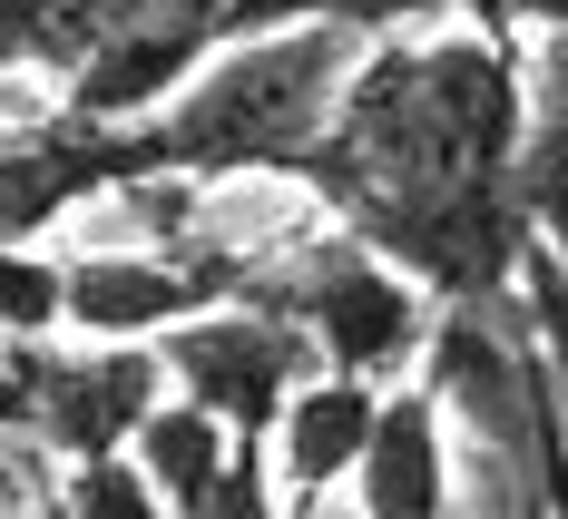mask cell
Masks as SVG:
<instances>
[{
	"label": "cell",
	"mask_w": 568,
	"mask_h": 519,
	"mask_svg": "<svg viewBox=\"0 0 568 519\" xmlns=\"http://www.w3.org/2000/svg\"><path fill=\"white\" fill-rule=\"evenodd\" d=\"M519 128H529V59L510 50V30H442V40L383 30L343 79L334 128L314 138L294 186L343 235L393 255L422 294L480 314L539 255V226L510 196Z\"/></svg>",
	"instance_id": "obj_1"
},
{
	"label": "cell",
	"mask_w": 568,
	"mask_h": 519,
	"mask_svg": "<svg viewBox=\"0 0 568 519\" xmlns=\"http://www.w3.org/2000/svg\"><path fill=\"white\" fill-rule=\"evenodd\" d=\"M383 30H353V20H294L265 40H235L216 50L168 109H148V167L158 176H294L314 157V138L334 128L343 79L363 69Z\"/></svg>",
	"instance_id": "obj_2"
},
{
	"label": "cell",
	"mask_w": 568,
	"mask_h": 519,
	"mask_svg": "<svg viewBox=\"0 0 568 519\" xmlns=\"http://www.w3.org/2000/svg\"><path fill=\"white\" fill-rule=\"evenodd\" d=\"M235 304L294 314L324 353V373H363V383H402L432 344V294L343 226H324L314 245H284V255H255Z\"/></svg>",
	"instance_id": "obj_3"
},
{
	"label": "cell",
	"mask_w": 568,
	"mask_h": 519,
	"mask_svg": "<svg viewBox=\"0 0 568 519\" xmlns=\"http://www.w3.org/2000/svg\"><path fill=\"white\" fill-rule=\"evenodd\" d=\"M158 353H168V393L206 403L235 441H275L284 403L324 373L314 334L294 314H265V304H216V314L158 334Z\"/></svg>",
	"instance_id": "obj_4"
},
{
	"label": "cell",
	"mask_w": 568,
	"mask_h": 519,
	"mask_svg": "<svg viewBox=\"0 0 568 519\" xmlns=\"http://www.w3.org/2000/svg\"><path fill=\"white\" fill-rule=\"evenodd\" d=\"M138 176H158L138 118L50 109L40 128H10L0 138V245H40L59 216H79L89 196H128Z\"/></svg>",
	"instance_id": "obj_5"
},
{
	"label": "cell",
	"mask_w": 568,
	"mask_h": 519,
	"mask_svg": "<svg viewBox=\"0 0 568 519\" xmlns=\"http://www.w3.org/2000/svg\"><path fill=\"white\" fill-rule=\"evenodd\" d=\"M255 255L226 245H148V255H69V334L79 344H158L176 324L245 294Z\"/></svg>",
	"instance_id": "obj_6"
},
{
	"label": "cell",
	"mask_w": 568,
	"mask_h": 519,
	"mask_svg": "<svg viewBox=\"0 0 568 519\" xmlns=\"http://www.w3.org/2000/svg\"><path fill=\"white\" fill-rule=\"evenodd\" d=\"M158 403H168V353L158 344H50L30 441L50 461H109L138 441V421Z\"/></svg>",
	"instance_id": "obj_7"
},
{
	"label": "cell",
	"mask_w": 568,
	"mask_h": 519,
	"mask_svg": "<svg viewBox=\"0 0 568 519\" xmlns=\"http://www.w3.org/2000/svg\"><path fill=\"white\" fill-rule=\"evenodd\" d=\"M383 393L393 383H363V373H314L275 421V490H284V519H304L334 480L363 470V441H373V421H383Z\"/></svg>",
	"instance_id": "obj_8"
},
{
	"label": "cell",
	"mask_w": 568,
	"mask_h": 519,
	"mask_svg": "<svg viewBox=\"0 0 568 519\" xmlns=\"http://www.w3.org/2000/svg\"><path fill=\"white\" fill-rule=\"evenodd\" d=\"M363 519H452V441H442V383H393L383 421L353 470Z\"/></svg>",
	"instance_id": "obj_9"
},
{
	"label": "cell",
	"mask_w": 568,
	"mask_h": 519,
	"mask_svg": "<svg viewBox=\"0 0 568 519\" xmlns=\"http://www.w3.org/2000/svg\"><path fill=\"white\" fill-rule=\"evenodd\" d=\"M510 196H519V216L539 226V245L568 255V30H539V59H529V128H519V157H510Z\"/></svg>",
	"instance_id": "obj_10"
},
{
	"label": "cell",
	"mask_w": 568,
	"mask_h": 519,
	"mask_svg": "<svg viewBox=\"0 0 568 519\" xmlns=\"http://www.w3.org/2000/svg\"><path fill=\"white\" fill-rule=\"evenodd\" d=\"M128 451H138V470H148V480H158V500H168V510L186 519L196 500H206V490H216V480H226L235 431H226V421H216L206 403L168 393V403L138 421V441H128Z\"/></svg>",
	"instance_id": "obj_11"
},
{
	"label": "cell",
	"mask_w": 568,
	"mask_h": 519,
	"mask_svg": "<svg viewBox=\"0 0 568 519\" xmlns=\"http://www.w3.org/2000/svg\"><path fill=\"white\" fill-rule=\"evenodd\" d=\"M50 519H176V510L158 500V480L138 470V451H109V461H59Z\"/></svg>",
	"instance_id": "obj_12"
},
{
	"label": "cell",
	"mask_w": 568,
	"mask_h": 519,
	"mask_svg": "<svg viewBox=\"0 0 568 519\" xmlns=\"http://www.w3.org/2000/svg\"><path fill=\"white\" fill-rule=\"evenodd\" d=\"M0 334H69V265L40 245H0Z\"/></svg>",
	"instance_id": "obj_13"
},
{
	"label": "cell",
	"mask_w": 568,
	"mask_h": 519,
	"mask_svg": "<svg viewBox=\"0 0 568 519\" xmlns=\"http://www.w3.org/2000/svg\"><path fill=\"white\" fill-rule=\"evenodd\" d=\"M186 519H284V490H275V451L265 441H235V461H226V480L196 500Z\"/></svg>",
	"instance_id": "obj_14"
},
{
	"label": "cell",
	"mask_w": 568,
	"mask_h": 519,
	"mask_svg": "<svg viewBox=\"0 0 568 519\" xmlns=\"http://www.w3.org/2000/svg\"><path fill=\"white\" fill-rule=\"evenodd\" d=\"M59 334H0V441H30L40 421V383H50Z\"/></svg>",
	"instance_id": "obj_15"
},
{
	"label": "cell",
	"mask_w": 568,
	"mask_h": 519,
	"mask_svg": "<svg viewBox=\"0 0 568 519\" xmlns=\"http://www.w3.org/2000/svg\"><path fill=\"white\" fill-rule=\"evenodd\" d=\"M59 10H69V0H0V69H40Z\"/></svg>",
	"instance_id": "obj_16"
},
{
	"label": "cell",
	"mask_w": 568,
	"mask_h": 519,
	"mask_svg": "<svg viewBox=\"0 0 568 519\" xmlns=\"http://www.w3.org/2000/svg\"><path fill=\"white\" fill-rule=\"evenodd\" d=\"M50 480H59V461L40 441H0V519L10 510H50Z\"/></svg>",
	"instance_id": "obj_17"
},
{
	"label": "cell",
	"mask_w": 568,
	"mask_h": 519,
	"mask_svg": "<svg viewBox=\"0 0 568 519\" xmlns=\"http://www.w3.org/2000/svg\"><path fill=\"white\" fill-rule=\"evenodd\" d=\"M510 30H568V0H500Z\"/></svg>",
	"instance_id": "obj_18"
},
{
	"label": "cell",
	"mask_w": 568,
	"mask_h": 519,
	"mask_svg": "<svg viewBox=\"0 0 568 519\" xmlns=\"http://www.w3.org/2000/svg\"><path fill=\"white\" fill-rule=\"evenodd\" d=\"M10 519H50V510H10Z\"/></svg>",
	"instance_id": "obj_19"
}]
</instances>
